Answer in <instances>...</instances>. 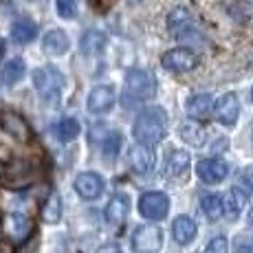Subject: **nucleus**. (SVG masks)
Returning a JSON list of instances; mask_svg holds the SVG:
<instances>
[{
  "mask_svg": "<svg viewBox=\"0 0 253 253\" xmlns=\"http://www.w3.org/2000/svg\"><path fill=\"white\" fill-rule=\"evenodd\" d=\"M163 245V233L154 225L137 227L132 233V249L137 253H157Z\"/></svg>",
  "mask_w": 253,
  "mask_h": 253,
  "instance_id": "obj_6",
  "label": "nucleus"
},
{
  "mask_svg": "<svg viewBox=\"0 0 253 253\" xmlns=\"http://www.w3.org/2000/svg\"><path fill=\"white\" fill-rule=\"evenodd\" d=\"M97 253H121V249L117 245H106V247H101Z\"/></svg>",
  "mask_w": 253,
  "mask_h": 253,
  "instance_id": "obj_32",
  "label": "nucleus"
},
{
  "mask_svg": "<svg viewBox=\"0 0 253 253\" xmlns=\"http://www.w3.org/2000/svg\"><path fill=\"white\" fill-rule=\"evenodd\" d=\"M130 165L134 168V172L139 174H150L154 169V152L152 148H145V145H137L130 152Z\"/></svg>",
  "mask_w": 253,
  "mask_h": 253,
  "instance_id": "obj_19",
  "label": "nucleus"
},
{
  "mask_svg": "<svg viewBox=\"0 0 253 253\" xmlns=\"http://www.w3.org/2000/svg\"><path fill=\"white\" fill-rule=\"evenodd\" d=\"M38 36V27L36 22L27 20V18H22V20H16L11 24V40L18 42V44H27V42L36 40Z\"/></svg>",
  "mask_w": 253,
  "mask_h": 253,
  "instance_id": "obj_22",
  "label": "nucleus"
},
{
  "mask_svg": "<svg viewBox=\"0 0 253 253\" xmlns=\"http://www.w3.org/2000/svg\"><path fill=\"white\" fill-rule=\"evenodd\" d=\"M229 194L233 196V201L240 205V209L245 207V203L249 201V196L253 194V168H247L245 172H240V176H238V181L231 187Z\"/></svg>",
  "mask_w": 253,
  "mask_h": 253,
  "instance_id": "obj_16",
  "label": "nucleus"
},
{
  "mask_svg": "<svg viewBox=\"0 0 253 253\" xmlns=\"http://www.w3.org/2000/svg\"><path fill=\"white\" fill-rule=\"evenodd\" d=\"M119 148H121V132H110L108 137L104 139V143H101L106 161H115V159L119 157Z\"/></svg>",
  "mask_w": 253,
  "mask_h": 253,
  "instance_id": "obj_28",
  "label": "nucleus"
},
{
  "mask_svg": "<svg viewBox=\"0 0 253 253\" xmlns=\"http://www.w3.org/2000/svg\"><path fill=\"white\" fill-rule=\"evenodd\" d=\"M172 236L178 245H189L196 238V222L189 216H178L172 222Z\"/></svg>",
  "mask_w": 253,
  "mask_h": 253,
  "instance_id": "obj_20",
  "label": "nucleus"
},
{
  "mask_svg": "<svg viewBox=\"0 0 253 253\" xmlns=\"http://www.w3.org/2000/svg\"><path fill=\"white\" fill-rule=\"evenodd\" d=\"M86 106L92 115H104L108 113L115 106V90L113 86H95L88 92V99H86Z\"/></svg>",
  "mask_w": 253,
  "mask_h": 253,
  "instance_id": "obj_11",
  "label": "nucleus"
},
{
  "mask_svg": "<svg viewBox=\"0 0 253 253\" xmlns=\"http://www.w3.org/2000/svg\"><path fill=\"white\" fill-rule=\"evenodd\" d=\"M62 218V198L60 194H51L46 198V203L42 205V220L46 225H57Z\"/></svg>",
  "mask_w": 253,
  "mask_h": 253,
  "instance_id": "obj_25",
  "label": "nucleus"
},
{
  "mask_svg": "<svg viewBox=\"0 0 253 253\" xmlns=\"http://www.w3.org/2000/svg\"><path fill=\"white\" fill-rule=\"evenodd\" d=\"M157 86H154V75H150L143 69H134L126 75V92L134 99H148L154 95Z\"/></svg>",
  "mask_w": 253,
  "mask_h": 253,
  "instance_id": "obj_4",
  "label": "nucleus"
},
{
  "mask_svg": "<svg viewBox=\"0 0 253 253\" xmlns=\"http://www.w3.org/2000/svg\"><path fill=\"white\" fill-rule=\"evenodd\" d=\"M251 99H253V88H251Z\"/></svg>",
  "mask_w": 253,
  "mask_h": 253,
  "instance_id": "obj_35",
  "label": "nucleus"
},
{
  "mask_svg": "<svg viewBox=\"0 0 253 253\" xmlns=\"http://www.w3.org/2000/svg\"><path fill=\"white\" fill-rule=\"evenodd\" d=\"M161 64L165 71L185 73V71H192L198 66V55L194 51H189V48H172V51L163 53Z\"/></svg>",
  "mask_w": 253,
  "mask_h": 253,
  "instance_id": "obj_7",
  "label": "nucleus"
},
{
  "mask_svg": "<svg viewBox=\"0 0 253 253\" xmlns=\"http://www.w3.org/2000/svg\"><path fill=\"white\" fill-rule=\"evenodd\" d=\"M213 115H216L218 124L231 128V126L236 124L238 115H240V104H238L236 92H225V95L216 101V106H213Z\"/></svg>",
  "mask_w": 253,
  "mask_h": 253,
  "instance_id": "obj_9",
  "label": "nucleus"
},
{
  "mask_svg": "<svg viewBox=\"0 0 253 253\" xmlns=\"http://www.w3.org/2000/svg\"><path fill=\"white\" fill-rule=\"evenodd\" d=\"M113 2L115 0H90V7L95 9V11L104 13V11H108V9L113 7Z\"/></svg>",
  "mask_w": 253,
  "mask_h": 253,
  "instance_id": "obj_31",
  "label": "nucleus"
},
{
  "mask_svg": "<svg viewBox=\"0 0 253 253\" xmlns=\"http://www.w3.org/2000/svg\"><path fill=\"white\" fill-rule=\"evenodd\" d=\"M33 178H36L33 165L29 161H24V159H16V161H11L4 168L0 181H2V185L7 189H22V187H27V185H31Z\"/></svg>",
  "mask_w": 253,
  "mask_h": 253,
  "instance_id": "obj_3",
  "label": "nucleus"
},
{
  "mask_svg": "<svg viewBox=\"0 0 253 253\" xmlns=\"http://www.w3.org/2000/svg\"><path fill=\"white\" fill-rule=\"evenodd\" d=\"M189 154L183 150H172V152L165 157V176L172 178V181H183L189 174Z\"/></svg>",
  "mask_w": 253,
  "mask_h": 253,
  "instance_id": "obj_12",
  "label": "nucleus"
},
{
  "mask_svg": "<svg viewBox=\"0 0 253 253\" xmlns=\"http://www.w3.org/2000/svg\"><path fill=\"white\" fill-rule=\"evenodd\" d=\"M106 46V36L101 31H86L80 40V48L84 55H97Z\"/></svg>",
  "mask_w": 253,
  "mask_h": 253,
  "instance_id": "obj_23",
  "label": "nucleus"
},
{
  "mask_svg": "<svg viewBox=\"0 0 253 253\" xmlns=\"http://www.w3.org/2000/svg\"><path fill=\"white\" fill-rule=\"evenodd\" d=\"M33 84H36L38 95L44 99V104L57 106L66 80L62 71H57L55 66H40L38 71H33Z\"/></svg>",
  "mask_w": 253,
  "mask_h": 253,
  "instance_id": "obj_2",
  "label": "nucleus"
},
{
  "mask_svg": "<svg viewBox=\"0 0 253 253\" xmlns=\"http://www.w3.org/2000/svg\"><path fill=\"white\" fill-rule=\"evenodd\" d=\"M178 137L187 145H192V148H201V145L205 143V128L194 119L183 121V124L178 126Z\"/></svg>",
  "mask_w": 253,
  "mask_h": 253,
  "instance_id": "obj_21",
  "label": "nucleus"
},
{
  "mask_svg": "<svg viewBox=\"0 0 253 253\" xmlns=\"http://www.w3.org/2000/svg\"><path fill=\"white\" fill-rule=\"evenodd\" d=\"M196 174L203 183L207 185H216V183H222L229 174V165L220 159H203L201 163L196 165Z\"/></svg>",
  "mask_w": 253,
  "mask_h": 253,
  "instance_id": "obj_8",
  "label": "nucleus"
},
{
  "mask_svg": "<svg viewBox=\"0 0 253 253\" xmlns=\"http://www.w3.org/2000/svg\"><path fill=\"white\" fill-rule=\"evenodd\" d=\"M211 108H213V101H211V95H207V92L192 95L185 101V110H187V115L192 117V119H207Z\"/></svg>",
  "mask_w": 253,
  "mask_h": 253,
  "instance_id": "obj_15",
  "label": "nucleus"
},
{
  "mask_svg": "<svg viewBox=\"0 0 253 253\" xmlns=\"http://www.w3.org/2000/svg\"><path fill=\"white\" fill-rule=\"evenodd\" d=\"M139 211L148 220H163L169 211V198L163 192H148L141 196L139 201Z\"/></svg>",
  "mask_w": 253,
  "mask_h": 253,
  "instance_id": "obj_5",
  "label": "nucleus"
},
{
  "mask_svg": "<svg viewBox=\"0 0 253 253\" xmlns=\"http://www.w3.org/2000/svg\"><path fill=\"white\" fill-rule=\"evenodd\" d=\"M69 46H71V40L62 29L48 31L44 36V40H42V48H44L48 55H64V53L69 51Z\"/></svg>",
  "mask_w": 253,
  "mask_h": 253,
  "instance_id": "obj_17",
  "label": "nucleus"
},
{
  "mask_svg": "<svg viewBox=\"0 0 253 253\" xmlns=\"http://www.w3.org/2000/svg\"><path fill=\"white\" fill-rule=\"evenodd\" d=\"M0 253H11V242L0 238Z\"/></svg>",
  "mask_w": 253,
  "mask_h": 253,
  "instance_id": "obj_33",
  "label": "nucleus"
},
{
  "mask_svg": "<svg viewBox=\"0 0 253 253\" xmlns=\"http://www.w3.org/2000/svg\"><path fill=\"white\" fill-rule=\"evenodd\" d=\"M55 132H57V139L69 143V141H73L80 134V121L73 119V117H66V119H62L60 124H57Z\"/></svg>",
  "mask_w": 253,
  "mask_h": 253,
  "instance_id": "obj_27",
  "label": "nucleus"
},
{
  "mask_svg": "<svg viewBox=\"0 0 253 253\" xmlns=\"http://www.w3.org/2000/svg\"><path fill=\"white\" fill-rule=\"evenodd\" d=\"M0 126H2V130L9 137H13L16 141H31V128H29V124L24 121V117H20L18 113L4 110V113L0 115Z\"/></svg>",
  "mask_w": 253,
  "mask_h": 253,
  "instance_id": "obj_10",
  "label": "nucleus"
},
{
  "mask_svg": "<svg viewBox=\"0 0 253 253\" xmlns=\"http://www.w3.org/2000/svg\"><path fill=\"white\" fill-rule=\"evenodd\" d=\"M55 9H57V16L60 18L71 20V18H75V13H77V2L75 0H55Z\"/></svg>",
  "mask_w": 253,
  "mask_h": 253,
  "instance_id": "obj_29",
  "label": "nucleus"
},
{
  "mask_svg": "<svg viewBox=\"0 0 253 253\" xmlns=\"http://www.w3.org/2000/svg\"><path fill=\"white\" fill-rule=\"evenodd\" d=\"M251 2H253V0H251Z\"/></svg>",
  "mask_w": 253,
  "mask_h": 253,
  "instance_id": "obj_36",
  "label": "nucleus"
},
{
  "mask_svg": "<svg viewBox=\"0 0 253 253\" xmlns=\"http://www.w3.org/2000/svg\"><path fill=\"white\" fill-rule=\"evenodd\" d=\"M227 251H229V242H227L225 236L213 238V240L207 245V249H205V253H227Z\"/></svg>",
  "mask_w": 253,
  "mask_h": 253,
  "instance_id": "obj_30",
  "label": "nucleus"
},
{
  "mask_svg": "<svg viewBox=\"0 0 253 253\" xmlns=\"http://www.w3.org/2000/svg\"><path fill=\"white\" fill-rule=\"evenodd\" d=\"M168 117H165V110L159 108V106H152V108L143 110L137 119H134L132 126V134L134 139L139 141V145H145V148H154L159 145L168 132Z\"/></svg>",
  "mask_w": 253,
  "mask_h": 253,
  "instance_id": "obj_1",
  "label": "nucleus"
},
{
  "mask_svg": "<svg viewBox=\"0 0 253 253\" xmlns=\"http://www.w3.org/2000/svg\"><path fill=\"white\" fill-rule=\"evenodd\" d=\"M2 55H4V40H0V60H2Z\"/></svg>",
  "mask_w": 253,
  "mask_h": 253,
  "instance_id": "obj_34",
  "label": "nucleus"
},
{
  "mask_svg": "<svg viewBox=\"0 0 253 253\" xmlns=\"http://www.w3.org/2000/svg\"><path fill=\"white\" fill-rule=\"evenodd\" d=\"M201 209L209 220H218L222 216V198L218 194H205L201 198Z\"/></svg>",
  "mask_w": 253,
  "mask_h": 253,
  "instance_id": "obj_26",
  "label": "nucleus"
},
{
  "mask_svg": "<svg viewBox=\"0 0 253 253\" xmlns=\"http://www.w3.org/2000/svg\"><path fill=\"white\" fill-rule=\"evenodd\" d=\"M24 71H27V66H24V62L20 57H16V60H9L7 64L0 69V82L7 86L16 84V82H20L24 77Z\"/></svg>",
  "mask_w": 253,
  "mask_h": 253,
  "instance_id": "obj_24",
  "label": "nucleus"
},
{
  "mask_svg": "<svg viewBox=\"0 0 253 253\" xmlns=\"http://www.w3.org/2000/svg\"><path fill=\"white\" fill-rule=\"evenodd\" d=\"M130 211V198L126 194H117L115 198H110L108 207H106V220L113 227H121L128 218Z\"/></svg>",
  "mask_w": 253,
  "mask_h": 253,
  "instance_id": "obj_14",
  "label": "nucleus"
},
{
  "mask_svg": "<svg viewBox=\"0 0 253 253\" xmlns=\"http://www.w3.org/2000/svg\"><path fill=\"white\" fill-rule=\"evenodd\" d=\"M4 222H7V233L18 242L27 240L29 233L33 229V222L27 216H22V213H9Z\"/></svg>",
  "mask_w": 253,
  "mask_h": 253,
  "instance_id": "obj_18",
  "label": "nucleus"
},
{
  "mask_svg": "<svg viewBox=\"0 0 253 253\" xmlns=\"http://www.w3.org/2000/svg\"><path fill=\"white\" fill-rule=\"evenodd\" d=\"M75 192L86 201H92L104 192V178L95 172H82L75 178Z\"/></svg>",
  "mask_w": 253,
  "mask_h": 253,
  "instance_id": "obj_13",
  "label": "nucleus"
}]
</instances>
